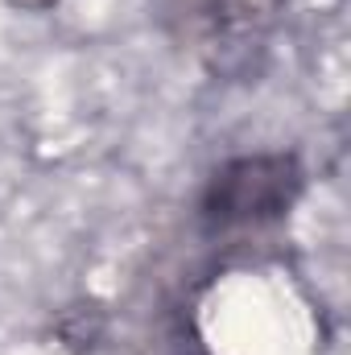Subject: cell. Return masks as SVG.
Returning <instances> with one entry per match:
<instances>
[{
	"mask_svg": "<svg viewBox=\"0 0 351 355\" xmlns=\"http://www.w3.org/2000/svg\"><path fill=\"white\" fill-rule=\"evenodd\" d=\"M306 170L298 153H244L223 162L207 178L198 215L207 227H264L289 215V207L302 198Z\"/></svg>",
	"mask_w": 351,
	"mask_h": 355,
	"instance_id": "obj_1",
	"label": "cell"
},
{
	"mask_svg": "<svg viewBox=\"0 0 351 355\" xmlns=\"http://www.w3.org/2000/svg\"><path fill=\"white\" fill-rule=\"evenodd\" d=\"M8 8H17V12H29V17H42V12H54L62 0H4Z\"/></svg>",
	"mask_w": 351,
	"mask_h": 355,
	"instance_id": "obj_2",
	"label": "cell"
}]
</instances>
